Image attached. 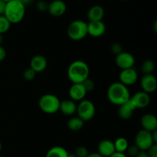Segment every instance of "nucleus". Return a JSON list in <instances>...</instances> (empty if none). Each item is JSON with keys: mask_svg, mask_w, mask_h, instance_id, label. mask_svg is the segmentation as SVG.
<instances>
[{"mask_svg": "<svg viewBox=\"0 0 157 157\" xmlns=\"http://www.w3.org/2000/svg\"><path fill=\"white\" fill-rule=\"evenodd\" d=\"M153 144H156V143L153 142L150 132L141 129L136 134L135 145L140 151H147Z\"/></svg>", "mask_w": 157, "mask_h": 157, "instance_id": "7", "label": "nucleus"}, {"mask_svg": "<svg viewBox=\"0 0 157 157\" xmlns=\"http://www.w3.org/2000/svg\"><path fill=\"white\" fill-rule=\"evenodd\" d=\"M96 112V108L93 102L88 99H83L77 105L76 113L84 122L90 121L94 118Z\"/></svg>", "mask_w": 157, "mask_h": 157, "instance_id": "6", "label": "nucleus"}, {"mask_svg": "<svg viewBox=\"0 0 157 157\" xmlns=\"http://www.w3.org/2000/svg\"><path fill=\"white\" fill-rule=\"evenodd\" d=\"M136 107L132 103V101L130 99L126 103H123L121 106H119L118 109V115L121 119L124 120H127L130 119L133 115V112L136 110Z\"/></svg>", "mask_w": 157, "mask_h": 157, "instance_id": "16", "label": "nucleus"}, {"mask_svg": "<svg viewBox=\"0 0 157 157\" xmlns=\"http://www.w3.org/2000/svg\"><path fill=\"white\" fill-rule=\"evenodd\" d=\"M87 93L82 83H72L68 91L70 99L75 102H80L84 99Z\"/></svg>", "mask_w": 157, "mask_h": 157, "instance_id": "14", "label": "nucleus"}, {"mask_svg": "<svg viewBox=\"0 0 157 157\" xmlns=\"http://www.w3.org/2000/svg\"><path fill=\"white\" fill-rule=\"evenodd\" d=\"M74 154L76 157H87L89 154V151L86 146H80L75 149Z\"/></svg>", "mask_w": 157, "mask_h": 157, "instance_id": "26", "label": "nucleus"}, {"mask_svg": "<svg viewBox=\"0 0 157 157\" xmlns=\"http://www.w3.org/2000/svg\"><path fill=\"white\" fill-rule=\"evenodd\" d=\"M3 2H6V3H7V2H10V1H12V0H2Z\"/></svg>", "mask_w": 157, "mask_h": 157, "instance_id": "41", "label": "nucleus"}, {"mask_svg": "<svg viewBox=\"0 0 157 157\" xmlns=\"http://www.w3.org/2000/svg\"><path fill=\"white\" fill-rule=\"evenodd\" d=\"M90 75V68L85 62L75 60L67 69V77L72 83H82Z\"/></svg>", "mask_w": 157, "mask_h": 157, "instance_id": "2", "label": "nucleus"}, {"mask_svg": "<svg viewBox=\"0 0 157 157\" xmlns=\"http://www.w3.org/2000/svg\"><path fill=\"white\" fill-rule=\"evenodd\" d=\"M68 152L62 146H53L46 152L45 157H68Z\"/></svg>", "mask_w": 157, "mask_h": 157, "instance_id": "21", "label": "nucleus"}, {"mask_svg": "<svg viewBox=\"0 0 157 157\" xmlns=\"http://www.w3.org/2000/svg\"><path fill=\"white\" fill-rule=\"evenodd\" d=\"M61 100L53 94H44L38 100V106L44 113L55 114L59 111Z\"/></svg>", "mask_w": 157, "mask_h": 157, "instance_id": "5", "label": "nucleus"}, {"mask_svg": "<svg viewBox=\"0 0 157 157\" xmlns=\"http://www.w3.org/2000/svg\"><path fill=\"white\" fill-rule=\"evenodd\" d=\"M87 157H104L101 155L98 152H91V153H89Z\"/></svg>", "mask_w": 157, "mask_h": 157, "instance_id": "37", "label": "nucleus"}, {"mask_svg": "<svg viewBox=\"0 0 157 157\" xmlns=\"http://www.w3.org/2000/svg\"><path fill=\"white\" fill-rule=\"evenodd\" d=\"M123 1H128V0H123Z\"/></svg>", "mask_w": 157, "mask_h": 157, "instance_id": "43", "label": "nucleus"}, {"mask_svg": "<svg viewBox=\"0 0 157 157\" xmlns=\"http://www.w3.org/2000/svg\"><path fill=\"white\" fill-rule=\"evenodd\" d=\"M19 2H21L24 6H28V5H30L32 3V0H18Z\"/></svg>", "mask_w": 157, "mask_h": 157, "instance_id": "38", "label": "nucleus"}, {"mask_svg": "<svg viewBox=\"0 0 157 157\" xmlns=\"http://www.w3.org/2000/svg\"><path fill=\"white\" fill-rule=\"evenodd\" d=\"M3 40H4V37H3L2 34H0V46H2Z\"/></svg>", "mask_w": 157, "mask_h": 157, "instance_id": "39", "label": "nucleus"}, {"mask_svg": "<svg viewBox=\"0 0 157 157\" xmlns=\"http://www.w3.org/2000/svg\"><path fill=\"white\" fill-rule=\"evenodd\" d=\"M119 79L120 83L128 87L136 83L138 79V73L133 67L122 69L119 75Z\"/></svg>", "mask_w": 157, "mask_h": 157, "instance_id": "9", "label": "nucleus"}, {"mask_svg": "<svg viewBox=\"0 0 157 157\" xmlns=\"http://www.w3.org/2000/svg\"><path fill=\"white\" fill-rule=\"evenodd\" d=\"M11 23L3 15H0V34H5L10 29Z\"/></svg>", "mask_w": 157, "mask_h": 157, "instance_id": "25", "label": "nucleus"}, {"mask_svg": "<svg viewBox=\"0 0 157 157\" xmlns=\"http://www.w3.org/2000/svg\"><path fill=\"white\" fill-rule=\"evenodd\" d=\"M68 157H76V156H75V154H69V155H68Z\"/></svg>", "mask_w": 157, "mask_h": 157, "instance_id": "40", "label": "nucleus"}, {"mask_svg": "<svg viewBox=\"0 0 157 157\" xmlns=\"http://www.w3.org/2000/svg\"><path fill=\"white\" fill-rule=\"evenodd\" d=\"M106 32V25L103 21L89 22L87 23V34L94 38L103 36Z\"/></svg>", "mask_w": 157, "mask_h": 157, "instance_id": "12", "label": "nucleus"}, {"mask_svg": "<svg viewBox=\"0 0 157 157\" xmlns=\"http://www.w3.org/2000/svg\"><path fill=\"white\" fill-rule=\"evenodd\" d=\"M142 91L150 94L154 92L157 89V80L153 74H145L140 79Z\"/></svg>", "mask_w": 157, "mask_h": 157, "instance_id": "10", "label": "nucleus"}, {"mask_svg": "<svg viewBox=\"0 0 157 157\" xmlns=\"http://www.w3.org/2000/svg\"><path fill=\"white\" fill-rule=\"evenodd\" d=\"M110 157H127V156L125 153H124V152H115L114 153L112 154Z\"/></svg>", "mask_w": 157, "mask_h": 157, "instance_id": "35", "label": "nucleus"}, {"mask_svg": "<svg viewBox=\"0 0 157 157\" xmlns=\"http://www.w3.org/2000/svg\"><path fill=\"white\" fill-rule=\"evenodd\" d=\"M2 143H1V142H0V152H1V150H2Z\"/></svg>", "mask_w": 157, "mask_h": 157, "instance_id": "42", "label": "nucleus"}, {"mask_svg": "<svg viewBox=\"0 0 157 157\" xmlns=\"http://www.w3.org/2000/svg\"><path fill=\"white\" fill-rule=\"evenodd\" d=\"M82 85L84 86V89H85L86 92H92L95 88L94 82L91 78H89V77L87 78H86V79L83 82Z\"/></svg>", "mask_w": 157, "mask_h": 157, "instance_id": "28", "label": "nucleus"}, {"mask_svg": "<svg viewBox=\"0 0 157 157\" xmlns=\"http://www.w3.org/2000/svg\"><path fill=\"white\" fill-rule=\"evenodd\" d=\"M59 111L64 115H75L77 111V104L75 101L72 99H65L61 101L59 106Z\"/></svg>", "mask_w": 157, "mask_h": 157, "instance_id": "20", "label": "nucleus"}, {"mask_svg": "<svg viewBox=\"0 0 157 157\" xmlns=\"http://www.w3.org/2000/svg\"><path fill=\"white\" fill-rule=\"evenodd\" d=\"M116 152L113 142L110 139H103L98 146V152L104 157H110Z\"/></svg>", "mask_w": 157, "mask_h": 157, "instance_id": "17", "label": "nucleus"}, {"mask_svg": "<svg viewBox=\"0 0 157 157\" xmlns=\"http://www.w3.org/2000/svg\"><path fill=\"white\" fill-rule=\"evenodd\" d=\"M48 8V2H47L45 0H39L36 3V9L38 12H47Z\"/></svg>", "mask_w": 157, "mask_h": 157, "instance_id": "31", "label": "nucleus"}, {"mask_svg": "<svg viewBox=\"0 0 157 157\" xmlns=\"http://www.w3.org/2000/svg\"><path fill=\"white\" fill-rule=\"evenodd\" d=\"M5 7H6V2H4L2 0H0V15L4 14Z\"/></svg>", "mask_w": 157, "mask_h": 157, "instance_id": "34", "label": "nucleus"}, {"mask_svg": "<svg viewBox=\"0 0 157 157\" xmlns=\"http://www.w3.org/2000/svg\"><path fill=\"white\" fill-rule=\"evenodd\" d=\"M110 52L113 55H117L123 52V46L119 42H113L110 46Z\"/></svg>", "mask_w": 157, "mask_h": 157, "instance_id": "30", "label": "nucleus"}, {"mask_svg": "<svg viewBox=\"0 0 157 157\" xmlns=\"http://www.w3.org/2000/svg\"><path fill=\"white\" fill-rule=\"evenodd\" d=\"M104 14H105V12L102 6L100 5H94L88 9L87 17L89 22L102 21Z\"/></svg>", "mask_w": 157, "mask_h": 157, "instance_id": "19", "label": "nucleus"}, {"mask_svg": "<svg viewBox=\"0 0 157 157\" xmlns=\"http://www.w3.org/2000/svg\"><path fill=\"white\" fill-rule=\"evenodd\" d=\"M140 150L138 149L137 146H136L135 144H133V145H129L127 150H126V152H127V155H130V156L136 157V155L140 152Z\"/></svg>", "mask_w": 157, "mask_h": 157, "instance_id": "29", "label": "nucleus"}, {"mask_svg": "<svg viewBox=\"0 0 157 157\" xmlns=\"http://www.w3.org/2000/svg\"><path fill=\"white\" fill-rule=\"evenodd\" d=\"M113 144H114V148L116 152H124V153H125L126 150H127V147L129 146L128 141L124 137H119V138H117L113 142Z\"/></svg>", "mask_w": 157, "mask_h": 157, "instance_id": "23", "label": "nucleus"}, {"mask_svg": "<svg viewBox=\"0 0 157 157\" xmlns=\"http://www.w3.org/2000/svg\"><path fill=\"white\" fill-rule=\"evenodd\" d=\"M136 157H149V155L146 151H140V152L136 155Z\"/></svg>", "mask_w": 157, "mask_h": 157, "instance_id": "36", "label": "nucleus"}, {"mask_svg": "<svg viewBox=\"0 0 157 157\" xmlns=\"http://www.w3.org/2000/svg\"><path fill=\"white\" fill-rule=\"evenodd\" d=\"M135 62L136 60L133 54L128 52H124V51L116 55V58H115L117 66L120 68L121 70L133 68L135 65Z\"/></svg>", "mask_w": 157, "mask_h": 157, "instance_id": "8", "label": "nucleus"}, {"mask_svg": "<svg viewBox=\"0 0 157 157\" xmlns=\"http://www.w3.org/2000/svg\"><path fill=\"white\" fill-rule=\"evenodd\" d=\"M25 6L18 0H12L6 3L4 15L11 24H17L21 22L25 15Z\"/></svg>", "mask_w": 157, "mask_h": 157, "instance_id": "3", "label": "nucleus"}, {"mask_svg": "<svg viewBox=\"0 0 157 157\" xmlns=\"http://www.w3.org/2000/svg\"><path fill=\"white\" fill-rule=\"evenodd\" d=\"M130 100L133 103L136 109H144L150 105V94L144 91H140V92H136L133 96L130 97Z\"/></svg>", "mask_w": 157, "mask_h": 157, "instance_id": "13", "label": "nucleus"}, {"mask_svg": "<svg viewBox=\"0 0 157 157\" xmlns=\"http://www.w3.org/2000/svg\"><path fill=\"white\" fill-rule=\"evenodd\" d=\"M146 152L149 157H157V144H153Z\"/></svg>", "mask_w": 157, "mask_h": 157, "instance_id": "32", "label": "nucleus"}, {"mask_svg": "<svg viewBox=\"0 0 157 157\" xmlns=\"http://www.w3.org/2000/svg\"><path fill=\"white\" fill-rule=\"evenodd\" d=\"M67 36L73 41H81L87 34V23L83 20H75L68 25L67 29Z\"/></svg>", "mask_w": 157, "mask_h": 157, "instance_id": "4", "label": "nucleus"}, {"mask_svg": "<svg viewBox=\"0 0 157 157\" xmlns=\"http://www.w3.org/2000/svg\"><path fill=\"white\" fill-rule=\"evenodd\" d=\"M6 57V51L2 46H0V62H2Z\"/></svg>", "mask_w": 157, "mask_h": 157, "instance_id": "33", "label": "nucleus"}, {"mask_svg": "<svg viewBox=\"0 0 157 157\" xmlns=\"http://www.w3.org/2000/svg\"><path fill=\"white\" fill-rule=\"evenodd\" d=\"M140 124L142 129L148 132H153L157 130V118L155 115L151 113H146L141 117Z\"/></svg>", "mask_w": 157, "mask_h": 157, "instance_id": "15", "label": "nucleus"}, {"mask_svg": "<svg viewBox=\"0 0 157 157\" xmlns=\"http://www.w3.org/2000/svg\"><path fill=\"white\" fill-rule=\"evenodd\" d=\"M36 72L31 68H28L23 72V78L26 81H32L36 76Z\"/></svg>", "mask_w": 157, "mask_h": 157, "instance_id": "27", "label": "nucleus"}, {"mask_svg": "<svg viewBox=\"0 0 157 157\" xmlns=\"http://www.w3.org/2000/svg\"><path fill=\"white\" fill-rule=\"evenodd\" d=\"M0 157H3V156H2V155H0Z\"/></svg>", "mask_w": 157, "mask_h": 157, "instance_id": "44", "label": "nucleus"}, {"mask_svg": "<svg viewBox=\"0 0 157 157\" xmlns=\"http://www.w3.org/2000/svg\"><path fill=\"white\" fill-rule=\"evenodd\" d=\"M155 70V63L153 60L147 59L145 60L141 65V72L144 75L145 74H153Z\"/></svg>", "mask_w": 157, "mask_h": 157, "instance_id": "24", "label": "nucleus"}, {"mask_svg": "<svg viewBox=\"0 0 157 157\" xmlns=\"http://www.w3.org/2000/svg\"><path fill=\"white\" fill-rule=\"evenodd\" d=\"M67 11V5L63 0H53L48 3V11L53 17H61Z\"/></svg>", "mask_w": 157, "mask_h": 157, "instance_id": "11", "label": "nucleus"}, {"mask_svg": "<svg viewBox=\"0 0 157 157\" xmlns=\"http://www.w3.org/2000/svg\"><path fill=\"white\" fill-rule=\"evenodd\" d=\"M84 122L78 116L71 117L67 122V128L73 132L81 130L84 127Z\"/></svg>", "mask_w": 157, "mask_h": 157, "instance_id": "22", "label": "nucleus"}, {"mask_svg": "<svg viewBox=\"0 0 157 157\" xmlns=\"http://www.w3.org/2000/svg\"><path fill=\"white\" fill-rule=\"evenodd\" d=\"M107 96L110 103L117 106L127 102L131 97L128 87L120 82H115L109 86Z\"/></svg>", "mask_w": 157, "mask_h": 157, "instance_id": "1", "label": "nucleus"}, {"mask_svg": "<svg viewBox=\"0 0 157 157\" xmlns=\"http://www.w3.org/2000/svg\"><path fill=\"white\" fill-rule=\"evenodd\" d=\"M48 66V61L44 56L41 55H36L32 57L30 62V68L36 73L44 72Z\"/></svg>", "mask_w": 157, "mask_h": 157, "instance_id": "18", "label": "nucleus"}]
</instances>
